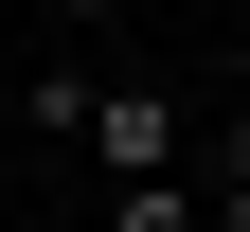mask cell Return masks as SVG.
<instances>
[{
	"mask_svg": "<svg viewBox=\"0 0 250 232\" xmlns=\"http://www.w3.org/2000/svg\"><path fill=\"white\" fill-rule=\"evenodd\" d=\"M89 161H107V196H143V179H179V161H197V107H179V89H89Z\"/></svg>",
	"mask_w": 250,
	"mask_h": 232,
	"instance_id": "1",
	"label": "cell"
},
{
	"mask_svg": "<svg viewBox=\"0 0 250 232\" xmlns=\"http://www.w3.org/2000/svg\"><path fill=\"white\" fill-rule=\"evenodd\" d=\"M197 214H214V232H250V125H232V143H197Z\"/></svg>",
	"mask_w": 250,
	"mask_h": 232,
	"instance_id": "2",
	"label": "cell"
},
{
	"mask_svg": "<svg viewBox=\"0 0 250 232\" xmlns=\"http://www.w3.org/2000/svg\"><path fill=\"white\" fill-rule=\"evenodd\" d=\"M107 232H214V214H197V179H143V196H107Z\"/></svg>",
	"mask_w": 250,
	"mask_h": 232,
	"instance_id": "3",
	"label": "cell"
}]
</instances>
